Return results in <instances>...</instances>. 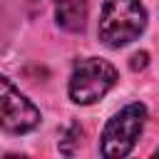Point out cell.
<instances>
[{
    "instance_id": "obj_1",
    "label": "cell",
    "mask_w": 159,
    "mask_h": 159,
    "mask_svg": "<svg viewBox=\"0 0 159 159\" xmlns=\"http://www.w3.org/2000/svg\"><path fill=\"white\" fill-rule=\"evenodd\" d=\"M144 27H147V7L139 0H107L99 15L97 35L107 47L119 50L132 40H137L144 32Z\"/></svg>"
},
{
    "instance_id": "obj_6",
    "label": "cell",
    "mask_w": 159,
    "mask_h": 159,
    "mask_svg": "<svg viewBox=\"0 0 159 159\" xmlns=\"http://www.w3.org/2000/svg\"><path fill=\"white\" fill-rule=\"evenodd\" d=\"M147 62H149V55H147V52H134V55H132L129 67H132V70H144V67H147Z\"/></svg>"
},
{
    "instance_id": "obj_2",
    "label": "cell",
    "mask_w": 159,
    "mask_h": 159,
    "mask_svg": "<svg viewBox=\"0 0 159 159\" xmlns=\"http://www.w3.org/2000/svg\"><path fill=\"white\" fill-rule=\"evenodd\" d=\"M144 122H147V107L142 102H132L127 107H122L107 124L102 132V142H99V152L107 159H122L127 157L137 139L144 132Z\"/></svg>"
},
{
    "instance_id": "obj_4",
    "label": "cell",
    "mask_w": 159,
    "mask_h": 159,
    "mask_svg": "<svg viewBox=\"0 0 159 159\" xmlns=\"http://www.w3.org/2000/svg\"><path fill=\"white\" fill-rule=\"evenodd\" d=\"M40 124V109L0 75V129L10 134H27Z\"/></svg>"
},
{
    "instance_id": "obj_7",
    "label": "cell",
    "mask_w": 159,
    "mask_h": 159,
    "mask_svg": "<svg viewBox=\"0 0 159 159\" xmlns=\"http://www.w3.org/2000/svg\"><path fill=\"white\" fill-rule=\"evenodd\" d=\"M154 157H159V149H157V152H154Z\"/></svg>"
},
{
    "instance_id": "obj_5",
    "label": "cell",
    "mask_w": 159,
    "mask_h": 159,
    "mask_svg": "<svg viewBox=\"0 0 159 159\" xmlns=\"http://www.w3.org/2000/svg\"><path fill=\"white\" fill-rule=\"evenodd\" d=\"M55 20L67 32H82L87 25V0H52Z\"/></svg>"
},
{
    "instance_id": "obj_3",
    "label": "cell",
    "mask_w": 159,
    "mask_h": 159,
    "mask_svg": "<svg viewBox=\"0 0 159 159\" xmlns=\"http://www.w3.org/2000/svg\"><path fill=\"white\" fill-rule=\"evenodd\" d=\"M117 82V70L112 62L99 57H84L75 62L70 77V99L75 104H94Z\"/></svg>"
}]
</instances>
